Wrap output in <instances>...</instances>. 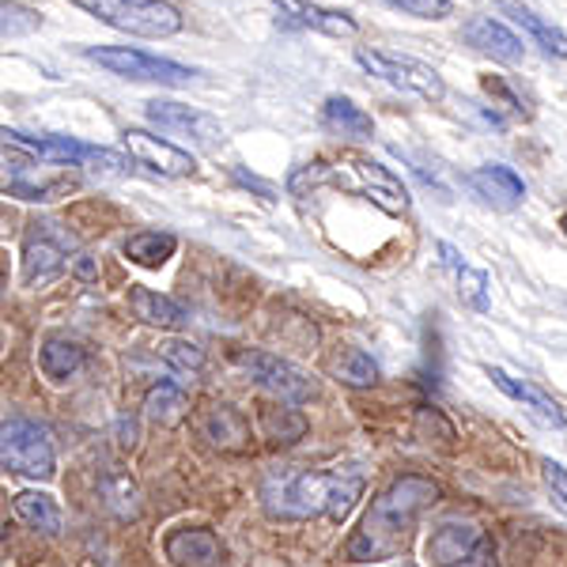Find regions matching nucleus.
<instances>
[{"instance_id": "nucleus-11", "label": "nucleus", "mask_w": 567, "mask_h": 567, "mask_svg": "<svg viewBox=\"0 0 567 567\" xmlns=\"http://www.w3.org/2000/svg\"><path fill=\"white\" fill-rule=\"evenodd\" d=\"M427 560L432 567H499L496 545L473 523H443L427 537Z\"/></svg>"}, {"instance_id": "nucleus-6", "label": "nucleus", "mask_w": 567, "mask_h": 567, "mask_svg": "<svg viewBox=\"0 0 567 567\" xmlns=\"http://www.w3.org/2000/svg\"><path fill=\"white\" fill-rule=\"evenodd\" d=\"M0 470L20 477L50 481L58 473V446L39 420L8 416L0 420Z\"/></svg>"}, {"instance_id": "nucleus-37", "label": "nucleus", "mask_w": 567, "mask_h": 567, "mask_svg": "<svg viewBox=\"0 0 567 567\" xmlns=\"http://www.w3.org/2000/svg\"><path fill=\"white\" fill-rule=\"evenodd\" d=\"M72 272H76L80 280H95L99 277V269H95V261L87 258V254H80V258H72V265H69Z\"/></svg>"}, {"instance_id": "nucleus-14", "label": "nucleus", "mask_w": 567, "mask_h": 567, "mask_svg": "<svg viewBox=\"0 0 567 567\" xmlns=\"http://www.w3.org/2000/svg\"><path fill=\"white\" fill-rule=\"evenodd\" d=\"M277 23L291 31H318L326 39H355L360 23L341 8H326L315 0H277Z\"/></svg>"}, {"instance_id": "nucleus-2", "label": "nucleus", "mask_w": 567, "mask_h": 567, "mask_svg": "<svg viewBox=\"0 0 567 567\" xmlns=\"http://www.w3.org/2000/svg\"><path fill=\"white\" fill-rule=\"evenodd\" d=\"M363 492L360 473H315V470H277L261 481V507L280 523L307 518H337L355 507Z\"/></svg>"}, {"instance_id": "nucleus-5", "label": "nucleus", "mask_w": 567, "mask_h": 567, "mask_svg": "<svg viewBox=\"0 0 567 567\" xmlns=\"http://www.w3.org/2000/svg\"><path fill=\"white\" fill-rule=\"evenodd\" d=\"M72 4L106 23L110 31L133 34V39H175L186 23L167 0H72Z\"/></svg>"}, {"instance_id": "nucleus-12", "label": "nucleus", "mask_w": 567, "mask_h": 567, "mask_svg": "<svg viewBox=\"0 0 567 567\" xmlns=\"http://www.w3.org/2000/svg\"><path fill=\"white\" fill-rule=\"evenodd\" d=\"M144 114H148V122L155 125V130L175 133L200 152H219L227 141L219 117L205 114V110H197V106L175 103V99H152V103H144Z\"/></svg>"}, {"instance_id": "nucleus-35", "label": "nucleus", "mask_w": 567, "mask_h": 567, "mask_svg": "<svg viewBox=\"0 0 567 567\" xmlns=\"http://www.w3.org/2000/svg\"><path fill=\"white\" fill-rule=\"evenodd\" d=\"M542 477H545L548 496H553V503H556V511H564V515H567V470L560 462L545 458L542 462Z\"/></svg>"}, {"instance_id": "nucleus-29", "label": "nucleus", "mask_w": 567, "mask_h": 567, "mask_svg": "<svg viewBox=\"0 0 567 567\" xmlns=\"http://www.w3.org/2000/svg\"><path fill=\"white\" fill-rule=\"evenodd\" d=\"M144 413L155 424H175L186 413V393L175 382H159L155 390H148V398H144Z\"/></svg>"}, {"instance_id": "nucleus-34", "label": "nucleus", "mask_w": 567, "mask_h": 567, "mask_svg": "<svg viewBox=\"0 0 567 567\" xmlns=\"http://www.w3.org/2000/svg\"><path fill=\"white\" fill-rule=\"evenodd\" d=\"M390 8H401L416 20H446L454 12V0H386Z\"/></svg>"}, {"instance_id": "nucleus-27", "label": "nucleus", "mask_w": 567, "mask_h": 567, "mask_svg": "<svg viewBox=\"0 0 567 567\" xmlns=\"http://www.w3.org/2000/svg\"><path fill=\"white\" fill-rule=\"evenodd\" d=\"M178 250V239L171 231H136L125 239V258L141 269H159L167 265V258H175Z\"/></svg>"}, {"instance_id": "nucleus-20", "label": "nucleus", "mask_w": 567, "mask_h": 567, "mask_svg": "<svg viewBox=\"0 0 567 567\" xmlns=\"http://www.w3.org/2000/svg\"><path fill=\"white\" fill-rule=\"evenodd\" d=\"M99 499H103V507L114 518H122V523H133L144 511L136 481L125 470H117V465H106V470L99 473Z\"/></svg>"}, {"instance_id": "nucleus-25", "label": "nucleus", "mask_w": 567, "mask_h": 567, "mask_svg": "<svg viewBox=\"0 0 567 567\" xmlns=\"http://www.w3.org/2000/svg\"><path fill=\"white\" fill-rule=\"evenodd\" d=\"M130 303L136 310V318H144L148 326H159V329H182L189 322V310L171 296H159L152 288H133L130 291Z\"/></svg>"}, {"instance_id": "nucleus-33", "label": "nucleus", "mask_w": 567, "mask_h": 567, "mask_svg": "<svg viewBox=\"0 0 567 567\" xmlns=\"http://www.w3.org/2000/svg\"><path fill=\"white\" fill-rule=\"evenodd\" d=\"M159 355L175 371H200V368H205V349H200V344H194V341H182V337L159 341Z\"/></svg>"}, {"instance_id": "nucleus-28", "label": "nucleus", "mask_w": 567, "mask_h": 567, "mask_svg": "<svg viewBox=\"0 0 567 567\" xmlns=\"http://www.w3.org/2000/svg\"><path fill=\"white\" fill-rule=\"evenodd\" d=\"M12 507H16V515L31 529H39V534H50V537L61 534V507L45 496V492H20Z\"/></svg>"}, {"instance_id": "nucleus-22", "label": "nucleus", "mask_w": 567, "mask_h": 567, "mask_svg": "<svg viewBox=\"0 0 567 567\" xmlns=\"http://www.w3.org/2000/svg\"><path fill=\"white\" fill-rule=\"evenodd\" d=\"M499 12L503 16H511L523 31L534 39V45H542V50L548 53V58H560L567 61V34L560 31L556 23H548L542 20V16L534 12V8H526V4H518V0H503L499 4Z\"/></svg>"}, {"instance_id": "nucleus-16", "label": "nucleus", "mask_w": 567, "mask_h": 567, "mask_svg": "<svg viewBox=\"0 0 567 567\" xmlns=\"http://www.w3.org/2000/svg\"><path fill=\"white\" fill-rule=\"evenodd\" d=\"M462 39L470 50L499 61V65H523V58H526V42L518 39L507 23L492 20V16H470V20L462 23Z\"/></svg>"}, {"instance_id": "nucleus-24", "label": "nucleus", "mask_w": 567, "mask_h": 567, "mask_svg": "<svg viewBox=\"0 0 567 567\" xmlns=\"http://www.w3.org/2000/svg\"><path fill=\"white\" fill-rule=\"evenodd\" d=\"M322 125L337 136H349V141H371L374 122L363 106H355L344 95H329L322 103Z\"/></svg>"}, {"instance_id": "nucleus-18", "label": "nucleus", "mask_w": 567, "mask_h": 567, "mask_svg": "<svg viewBox=\"0 0 567 567\" xmlns=\"http://www.w3.org/2000/svg\"><path fill=\"white\" fill-rule=\"evenodd\" d=\"M163 553L175 567H216L219 556H224V545L213 529L194 526V529H171L167 542H163Z\"/></svg>"}, {"instance_id": "nucleus-17", "label": "nucleus", "mask_w": 567, "mask_h": 567, "mask_svg": "<svg viewBox=\"0 0 567 567\" xmlns=\"http://www.w3.org/2000/svg\"><path fill=\"white\" fill-rule=\"evenodd\" d=\"M488 379L496 382V386L507 393L511 401H518V405L526 409L529 416L537 420V424H545V427H553V432H564L567 427V416H564V409L556 405L553 398H548L545 390H537L534 382H526V379H515V374H507L503 368H488Z\"/></svg>"}, {"instance_id": "nucleus-26", "label": "nucleus", "mask_w": 567, "mask_h": 567, "mask_svg": "<svg viewBox=\"0 0 567 567\" xmlns=\"http://www.w3.org/2000/svg\"><path fill=\"white\" fill-rule=\"evenodd\" d=\"M329 374H333L337 382H344V386H352V390H368V386L379 382V363H374L363 349L341 344V349L329 355Z\"/></svg>"}, {"instance_id": "nucleus-10", "label": "nucleus", "mask_w": 567, "mask_h": 567, "mask_svg": "<svg viewBox=\"0 0 567 567\" xmlns=\"http://www.w3.org/2000/svg\"><path fill=\"white\" fill-rule=\"evenodd\" d=\"M235 363H239V368L250 374L261 390H269L272 398L284 401V405H307V401H315V393H318L315 379L277 352L239 349L235 352Z\"/></svg>"}, {"instance_id": "nucleus-19", "label": "nucleus", "mask_w": 567, "mask_h": 567, "mask_svg": "<svg viewBox=\"0 0 567 567\" xmlns=\"http://www.w3.org/2000/svg\"><path fill=\"white\" fill-rule=\"evenodd\" d=\"M470 186L477 189V197L488 200L492 208H503V213H511V208H518L526 200V182L511 167H503V163H484V167H477L470 175Z\"/></svg>"}, {"instance_id": "nucleus-30", "label": "nucleus", "mask_w": 567, "mask_h": 567, "mask_svg": "<svg viewBox=\"0 0 567 567\" xmlns=\"http://www.w3.org/2000/svg\"><path fill=\"white\" fill-rule=\"evenodd\" d=\"M454 280H458V299L470 310H477V315H484L492 303V277L484 269H473V265H458L454 269Z\"/></svg>"}, {"instance_id": "nucleus-31", "label": "nucleus", "mask_w": 567, "mask_h": 567, "mask_svg": "<svg viewBox=\"0 0 567 567\" xmlns=\"http://www.w3.org/2000/svg\"><path fill=\"white\" fill-rule=\"evenodd\" d=\"M42 27V16L20 0H0V39H27Z\"/></svg>"}, {"instance_id": "nucleus-9", "label": "nucleus", "mask_w": 567, "mask_h": 567, "mask_svg": "<svg viewBox=\"0 0 567 567\" xmlns=\"http://www.w3.org/2000/svg\"><path fill=\"white\" fill-rule=\"evenodd\" d=\"M12 148H20L27 155H39L45 163H61V167H95V171H125L130 159L122 152H110V148H95V144L84 141H72V136H31L20 130H0Z\"/></svg>"}, {"instance_id": "nucleus-3", "label": "nucleus", "mask_w": 567, "mask_h": 567, "mask_svg": "<svg viewBox=\"0 0 567 567\" xmlns=\"http://www.w3.org/2000/svg\"><path fill=\"white\" fill-rule=\"evenodd\" d=\"M318 186H341L355 189L371 200L374 208H382L386 216H405L409 213V189L405 182L393 175L390 167H382L379 159L368 155H341L337 163H307L288 178V189L296 197L315 194Z\"/></svg>"}, {"instance_id": "nucleus-1", "label": "nucleus", "mask_w": 567, "mask_h": 567, "mask_svg": "<svg viewBox=\"0 0 567 567\" xmlns=\"http://www.w3.org/2000/svg\"><path fill=\"white\" fill-rule=\"evenodd\" d=\"M443 488L432 477H398L386 492H379L363 518V526L355 529V537L349 542V560H386L398 556L405 548L409 534H413L416 518L427 507H435Z\"/></svg>"}, {"instance_id": "nucleus-32", "label": "nucleus", "mask_w": 567, "mask_h": 567, "mask_svg": "<svg viewBox=\"0 0 567 567\" xmlns=\"http://www.w3.org/2000/svg\"><path fill=\"white\" fill-rule=\"evenodd\" d=\"M261 427L272 443H296L307 432V420L296 409H261Z\"/></svg>"}, {"instance_id": "nucleus-40", "label": "nucleus", "mask_w": 567, "mask_h": 567, "mask_svg": "<svg viewBox=\"0 0 567 567\" xmlns=\"http://www.w3.org/2000/svg\"><path fill=\"white\" fill-rule=\"evenodd\" d=\"M0 291H4V272H0Z\"/></svg>"}, {"instance_id": "nucleus-15", "label": "nucleus", "mask_w": 567, "mask_h": 567, "mask_svg": "<svg viewBox=\"0 0 567 567\" xmlns=\"http://www.w3.org/2000/svg\"><path fill=\"white\" fill-rule=\"evenodd\" d=\"M122 144H125V152H130V159H136L141 167H148V171H155V175H163V178L197 175L194 155L175 148V144H167V141H159V136L144 133V130H125Z\"/></svg>"}, {"instance_id": "nucleus-7", "label": "nucleus", "mask_w": 567, "mask_h": 567, "mask_svg": "<svg viewBox=\"0 0 567 567\" xmlns=\"http://www.w3.org/2000/svg\"><path fill=\"white\" fill-rule=\"evenodd\" d=\"M355 65L368 72V76L382 80V84L424 99V103H443L446 99L443 76L432 65H424V61L409 58V53L379 50V45H355Z\"/></svg>"}, {"instance_id": "nucleus-21", "label": "nucleus", "mask_w": 567, "mask_h": 567, "mask_svg": "<svg viewBox=\"0 0 567 567\" xmlns=\"http://www.w3.org/2000/svg\"><path fill=\"white\" fill-rule=\"evenodd\" d=\"M197 427L219 451H246V443H250V424L231 405H213L197 420Z\"/></svg>"}, {"instance_id": "nucleus-13", "label": "nucleus", "mask_w": 567, "mask_h": 567, "mask_svg": "<svg viewBox=\"0 0 567 567\" xmlns=\"http://www.w3.org/2000/svg\"><path fill=\"white\" fill-rule=\"evenodd\" d=\"M58 224H31V235L23 243V284H50L69 269V243L61 235H53Z\"/></svg>"}, {"instance_id": "nucleus-38", "label": "nucleus", "mask_w": 567, "mask_h": 567, "mask_svg": "<svg viewBox=\"0 0 567 567\" xmlns=\"http://www.w3.org/2000/svg\"><path fill=\"white\" fill-rule=\"evenodd\" d=\"M235 178L243 182L246 189H258V194L265 197V200H277V194H272V186H265L261 178H254V175H246V171H235Z\"/></svg>"}, {"instance_id": "nucleus-39", "label": "nucleus", "mask_w": 567, "mask_h": 567, "mask_svg": "<svg viewBox=\"0 0 567 567\" xmlns=\"http://www.w3.org/2000/svg\"><path fill=\"white\" fill-rule=\"evenodd\" d=\"M560 227H564V235H567V213L560 216Z\"/></svg>"}, {"instance_id": "nucleus-4", "label": "nucleus", "mask_w": 567, "mask_h": 567, "mask_svg": "<svg viewBox=\"0 0 567 567\" xmlns=\"http://www.w3.org/2000/svg\"><path fill=\"white\" fill-rule=\"evenodd\" d=\"M80 189L76 167H61V163H39L20 148L0 152V194L16 200H31V205H50Z\"/></svg>"}, {"instance_id": "nucleus-36", "label": "nucleus", "mask_w": 567, "mask_h": 567, "mask_svg": "<svg viewBox=\"0 0 567 567\" xmlns=\"http://www.w3.org/2000/svg\"><path fill=\"white\" fill-rule=\"evenodd\" d=\"M484 91H488L492 99H499V103L507 106V110H515L518 117H529L526 110H523V99H518L515 91H511V84L503 76H484Z\"/></svg>"}, {"instance_id": "nucleus-23", "label": "nucleus", "mask_w": 567, "mask_h": 567, "mask_svg": "<svg viewBox=\"0 0 567 567\" xmlns=\"http://www.w3.org/2000/svg\"><path fill=\"white\" fill-rule=\"evenodd\" d=\"M87 363V352L80 349L76 341H69V337L61 333H50L42 341V352H39V368L50 382H69L76 379L80 371H84Z\"/></svg>"}, {"instance_id": "nucleus-8", "label": "nucleus", "mask_w": 567, "mask_h": 567, "mask_svg": "<svg viewBox=\"0 0 567 567\" xmlns=\"http://www.w3.org/2000/svg\"><path fill=\"white\" fill-rule=\"evenodd\" d=\"M84 58L91 65L114 72L122 80H141V84H167V87H186L197 76L194 69L178 65V61L155 58V53L130 50V45H87Z\"/></svg>"}]
</instances>
